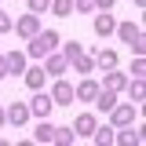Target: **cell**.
<instances>
[{
  "label": "cell",
  "instance_id": "cell-28",
  "mask_svg": "<svg viewBox=\"0 0 146 146\" xmlns=\"http://www.w3.org/2000/svg\"><path fill=\"white\" fill-rule=\"evenodd\" d=\"M11 26H15L11 15H7V11H0V33H4V29H11Z\"/></svg>",
  "mask_w": 146,
  "mask_h": 146
},
{
  "label": "cell",
  "instance_id": "cell-22",
  "mask_svg": "<svg viewBox=\"0 0 146 146\" xmlns=\"http://www.w3.org/2000/svg\"><path fill=\"white\" fill-rule=\"evenodd\" d=\"M113 139H117V143H124V146H131V143H139L143 135H139V131H121V135H113Z\"/></svg>",
  "mask_w": 146,
  "mask_h": 146
},
{
  "label": "cell",
  "instance_id": "cell-27",
  "mask_svg": "<svg viewBox=\"0 0 146 146\" xmlns=\"http://www.w3.org/2000/svg\"><path fill=\"white\" fill-rule=\"evenodd\" d=\"M73 7H77V11H91V7H95V0H73Z\"/></svg>",
  "mask_w": 146,
  "mask_h": 146
},
{
  "label": "cell",
  "instance_id": "cell-26",
  "mask_svg": "<svg viewBox=\"0 0 146 146\" xmlns=\"http://www.w3.org/2000/svg\"><path fill=\"white\" fill-rule=\"evenodd\" d=\"M143 73H146V62H143V55H139V58L131 62V77H143Z\"/></svg>",
  "mask_w": 146,
  "mask_h": 146
},
{
  "label": "cell",
  "instance_id": "cell-13",
  "mask_svg": "<svg viewBox=\"0 0 146 146\" xmlns=\"http://www.w3.org/2000/svg\"><path fill=\"white\" fill-rule=\"evenodd\" d=\"M95 106H99V110H102V113H110V110H113V106H117V95H113V91H102V88H99V95H95Z\"/></svg>",
  "mask_w": 146,
  "mask_h": 146
},
{
  "label": "cell",
  "instance_id": "cell-14",
  "mask_svg": "<svg viewBox=\"0 0 146 146\" xmlns=\"http://www.w3.org/2000/svg\"><path fill=\"white\" fill-rule=\"evenodd\" d=\"M33 139H36V143H51V139H55V128L48 124V117H40V124H36Z\"/></svg>",
  "mask_w": 146,
  "mask_h": 146
},
{
  "label": "cell",
  "instance_id": "cell-9",
  "mask_svg": "<svg viewBox=\"0 0 146 146\" xmlns=\"http://www.w3.org/2000/svg\"><path fill=\"white\" fill-rule=\"evenodd\" d=\"M95 128H99V121H95L91 113H80V117L73 121V131H77V135H88V139H91V131H95Z\"/></svg>",
  "mask_w": 146,
  "mask_h": 146
},
{
  "label": "cell",
  "instance_id": "cell-21",
  "mask_svg": "<svg viewBox=\"0 0 146 146\" xmlns=\"http://www.w3.org/2000/svg\"><path fill=\"white\" fill-rule=\"evenodd\" d=\"M91 139H95L99 146H102V143H113V128H95V131H91Z\"/></svg>",
  "mask_w": 146,
  "mask_h": 146
},
{
  "label": "cell",
  "instance_id": "cell-25",
  "mask_svg": "<svg viewBox=\"0 0 146 146\" xmlns=\"http://www.w3.org/2000/svg\"><path fill=\"white\" fill-rule=\"evenodd\" d=\"M48 7H51V0H29V11H33V15L48 11Z\"/></svg>",
  "mask_w": 146,
  "mask_h": 146
},
{
  "label": "cell",
  "instance_id": "cell-16",
  "mask_svg": "<svg viewBox=\"0 0 146 146\" xmlns=\"http://www.w3.org/2000/svg\"><path fill=\"white\" fill-rule=\"evenodd\" d=\"M124 88H128V95H131L135 102H143V99H146V88H143V77H135V80H128Z\"/></svg>",
  "mask_w": 146,
  "mask_h": 146
},
{
  "label": "cell",
  "instance_id": "cell-29",
  "mask_svg": "<svg viewBox=\"0 0 146 146\" xmlns=\"http://www.w3.org/2000/svg\"><path fill=\"white\" fill-rule=\"evenodd\" d=\"M4 77H11V73H7V58L0 55V80H4Z\"/></svg>",
  "mask_w": 146,
  "mask_h": 146
},
{
  "label": "cell",
  "instance_id": "cell-30",
  "mask_svg": "<svg viewBox=\"0 0 146 146\" xmlns=\"http://www.w3.org/2000/svg\"><path fill=\"white\" fill-rule=\"evenodd\" d=\"M95 7H102V11H110V7H113V0H95Z\"/></svg>",
  "mask_w": 146,
  "mask_h": 146
},
{
  "label": "cell",
  "instance_id": "cell-19",
  "mask_svg": "<svg viewBox=\"0 0 146 146\" xmlns=\"http://www.w3.org/2000/svg\"><path fill=\"white\" fill-rule=\"evenodd\" d=\"M73 139H77V131H73V128H55V139H51V143H62V146H70Z\"/></svg>",
  "mask_w": 146,
  "mask_h": 146
},
{
  "label": "cell",
  "instance_id": "cell-24",
  "mask_svg": "<svg viewBox=\"0 0 146 146\" xmlns=\"http://www.w3.org/2000/svg\"><path fill=\"white\" fill-rule=\"evenodd\" d=\"M77 55H84V48H80L77 40H70V44H66V62H73Z\"/></svg>",
  "mask_w": 146,
  "mask_h": 146
},
{
  "label": "cell",
  "instance_id": "cell-11",
  "mask_svg": "<svg viewBox=\"0 0 146 146\" xmlns=\"http://www.w3.org/2000/svg\"><path fill=\"white\" fill-rule=\"evenodd\" d=\"M91 29L99 36H110L113 29H117V22H113V15H95V22H91Z\"/></svg>",
  "mask_w": 146,
  "mask_h": 146
},
{
  "label": "cell",
  "instance_id": "cell-18",
  "mask_svg": "<svg viewBox=\"0 0 146 146\" xmlns=\"http://www.w3.org/2000/svg\"><path fill=\"white\" fill-rule=\"evenodd\" d=\"M95 62H99L102 70H113V66H117V51H95Z\"/></svg>",
  "mask_w": 146,
  "mask_h": 146
},
{
  "label": "cell",
  "instance_id": "cell-1",
  "mask_svg": "<svg viewBox=\"0 0 146 146\" xmlns=\"http://www.w3.org/2000/svg\"><path fill=\"white\" fill-rule=\"evenodd\" d=\"M55 48H58V33H55V29H44V33L29 36V55H33V58H44V55L55 51Z\"/></svg>",
  "mask_w": 146,
  "mask_h": 146
},
{
  "label": "cell",
  "instance_id": "cell-7",
  "mask_svg": "<svg viewBox=\"0 0 146 146\" xmlns=\"http://www.w3.org/2000/svg\"><path fill=\"white\" fill-rule=\"evenodd\" d=\"M95 95H99V84L95 80H80L73 88V99H80V102H95Z\"/></svg>",
  "mask_w": 146,
  "mask_h": 146
},
{
  "label": "cell",
  "instance_id": "cell-3",
  "mask_svg": "<svg viewBox=\"0 0 146 146\" xmlns=\"http://www.w3.org/2000/svg\"><path fill=\"white\" fill-rule=\"evenodd\" d=\"M26 106H29V117H48V113L55 110V102H51V95H44V91L36 88V95L26 102Z\"/></svg>",
  "mask_w": 146,
  "mask_h": 146
},
{
  "label": "cell",
  "instance_id": "cell-17",
  "mask_svg": "<svg viewBox=\"0 0 146 146\" xmlns=\"http://www.w3.org/2000/svg\"><path fill=\"white\" fill-rule=\"evenodd\" d=\"M124 84H128V77H124V73H113V70L106 73V88H110V91H121Z\"/></svg>",
  "mask_w": 146,
  "mask_h": 146
},
{
  "label": "cell",
  "instance_id": "cell-23",
  "mask_svg": "<svg viewBox=\"0 0 146 146\" xmlns=\"http://www.w3.org/2000/svg\"><path fill=\"white\" fill-rule=\"evenodd\" d=\"M73 62H77V73H91V66H95V58H84V55H77Z\"/></svg>",
  "mask_w": 146,
  "mask_h": 146
},
{
  "label": "cell",
  "instance_id": "cell-12",
  "mask_svg": "<svg viewBox=\"0 0 146 146\" xmlns=\"http://www.w3.org/2000/svg\"><path fill=\"white\" fill-rule=\"evenodd\" d=\"M26 73V88H44V77H48V73H44V66H33V70H22Z\"/></svg>",
  "mask_w": 146,
  "mask_h": 146
},
{
  "label": "cell",
  "instance_id": "cell-8",
  "mask_svg": "<svg viewBox=\"0 0 146 146\" xmlns=\"http://www.w3.org/2000/svg\"><path fill=\"white\" fill-rule=\"evenodd\" d=\"M44 73H48V77H62V73H66V55H51V51H48Z\"/></svg>",
  "mask_w": 146,
  "mask_h": 146
},
{
  "label": "cell",
  "instance_id": "cell-15",
  "mask_svg": "<svg viewBox=\"0 0 146 146\" xmlns=\"http://www.w3.org/2000/svg\"><path fill=\"white\" fill-rule=\"evenodd\" d=\"M4 58H7V73H11V77L26 70V55L22 51H11V55H4Z\"/></svg>",
  "mask_w": 146,
  "mask_h": 146
},
{
  "label": "cell",
  "instance_id": "cell-6",
  "mask_svg": "<svg viewBox=\"0 0 146 146\" xmlns=\"http://www.w3.org/2000/svg\"><path fill=\"white\" fill-rule=\"evenodd\" d=\"M51 102H55V106H70V102H73V84L58 80V84H55V91H51Z\"/></svg>",
  "mask_w": 146,
  "mask_h": 146
},
{
  "label": "cell",
  "instance_id": "cell-4",
  "mask_svg": "<svg viewBox=\"0 0 146 146\" xmlns=\"http://www.w3.org/2000/svg\"><path fill=\"white\" fill-rule=\"evenodd\" d=\"M11 29H15L18 36H26V40H29L33 33H40V18H36L33 11H29V15H22V18H18L15 26H11Z\"/></svg>",
  "mask_w": 146,
  "mask_h": 146
},
{
  "label": "cell",
  "instance_id": "cell-2",
  "mask_svg": "<svg viewBox=\"0 0 146 146\" xmlns=\"http://www.w3.org/2000/svg\"><path fill=\"white\" fill-rule=\"evenodd\" d=\"M113 33L121 36L124 44H131V51H135V55H143V51H146V40H143V29H139V26H131V22H121Z\"/></svg>",
  "mask_w": 146,
  "mask_h": 146
},
{
  "label": "cell",
  "instance_id": "cell-20",
  "mask_svg": "<svg viewBox=\"0 0 146 146\" xmlns=\"http://www.w3.org/2000/svg\"><path fill=\"white\" fill-rule=\"evenodd\" d=\"M51 11L58 18H66V15H73V0H51Z\"/></svg>",
  "mask_w": 146,
  "mask_h": 146
},
{
  "label": "cell",
  "instance_id": "cell-31",
  "mask_svg": "<svg viewBox=\"0 0 146 146\" xmlns=\"http://www.w3.org/2000/svg\"><path fill=\"white\" fill-rule=\"evenodd\" d=\"M4 124H7V110H0V128H4Z\"/></svg>",
  "mask_w": 146,
  "mask_h": 146
},
{
  "label": "cell",
  "instance_id": "cell-10",
  "mask_svg": "<svg viewBox=\"0 0 146 146\" xmlns=\"http://www.w3.org/2000/svg\"><path fill=\"white\" fill-rule=\"evenodd\" d=\"M26 121H29V106H26V102H15V106L7 110V124H26Z\"/></svg>",
  "mask_w": 146,
  "mask_h": 146
},
{
  "label": "cell",
  "instance_id": "cell-5",
  "mask_svg": "<svg viewBox=\"0 0 146 146\" xmlns=\"http://www.w3.org/2000/svg\"><path fill=\"white\" fill-rule=\"evenodd\" d=\"M110 113H113V128H131V121H135V106H121L117 102Z\"/></svg>",
  "mask_w": 146,
  "mask_h": 146
}]
</instances>
